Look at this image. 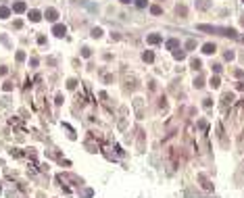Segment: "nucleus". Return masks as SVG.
<instances>
[{
	"mask_svg": "<svg viewBox=\"0 0 244 198\" xmlns=\"http://www.w3.org/2000/svg\"><path fill=\"white\" fill-rule=\"evenodd\" d=\"M44 17H46L48 21H56V19H59V13H56V9H46Z\"/></svg>",
	"mask_w": 244,
	"mask_h": 198,
	"instance_id": "f257e3e1",
	"label": "nucleus"
},
{
	"mask_svg": "<svg viewBox=\"0 0 244 198\" xmlns=\"http://www.w3.org/2000/svg\"><path fill=\"white\" fill-rule=\"evenodd\" d=\"M52 33L59 36V38H63L65 33H67V27H65V25H54V27H52Z\"/></svg>",
	"mask_w": 244,
	"mask_h": 198,
	"instance_id": "f03ea898",
	"label": "nucleus"
},
{
	"mask_svg": "<svg viewBox=\"0 0 244 198\" xmlns=\"http://www.w3.org/2000/svg\"><path fill=\"white\" fill-rule=\"evenodd\" d=\"M215 50H217L215 44H205V46H203V52H205V54H213Z\"/></svg>",
	"mask_w": 244,
	"mask_h": 198,
	"instance_id": "7ed1b4c3",
	"label": "nucleus"
},
{
	"mask_svg": "<svg viewBox=\"0 0 244 198\" xmlns=\"http://www.w3.org/2000/svg\"><path fill=\"white\" fill-rule=\"evenodd\" d=\"M11 17V9L9 6H0V19H9Z\"/></svg>",
	"mask_w": 244,
	"mask_h": 198,
	"instance_id": "20e7f679",
	"label": "nucleus"
},
{
	"mask_svg": "<svg viewBox=\"0 0 244 198\" xmlns=\"http://www.w3.org/2000/svg\"><path fill=\"white\" fill-rule=\"evenodd\" d=\"M25 9H27V6H25V2H15V6H13V11H15V13H25Z\"/></svg>",
	"mask_w": 244,
	"mask_h": 198,
	"instance_id": "39448f33",
	"label": "nucleus"
},
{
	"mask_svg": "<svg viewBox=\"0 0 244 198\" xmlns=\"http://www.w3.org/2000/svg\"><path fill=\"white\" fill-rule=\"evenodd\" d=\"M146 42H148V44H159V42H161V36L152 33V36H148V38H146Z\"/></svg>",
	"mask_w": 244,
	"mask_h": 198,
	"instance_id": "423d86ee",
	"label": "nucleus"
},
{
	"mask_svg": "<svg viewBox=\"0 0 244 198\" xmlns=\"http://www.w3.org/2000/svg\"><path fill=\"white\" fill-rule=\"evenodd\" d=\"M29 19L34 21V23H36V21H40V19H42V15H40V11H29Z\"/></svg>",
	"mask_w": 244,
	"mask_h": 198,
	"instance_id": "0eeeda50",
	"label": "nucleus"
},
{
	"mask_svg": "<svg viewBox=\"0 0 244 198\" xmlns=\"http://www.w3.org/2000/svg\"><path fill=\"white\" fill-rule=\"evenodd\" d=\"M142 58H144V61H146V63H152V61H154V54H152V52H150V50H146V52H144V54H142Z\"/></svg>",
	"mask_w": 244,
	"mask_h": 198,
	"instance_id": "6e6552de",
	"label": "nucleus"
},
{
	"mask_svg": "<svg viewBox=\"0 0 244 198\" xmlns=\"http://www.w3.org/2000/svg\"><path fill=\"white\" fill-rule=\"evenodd\" d=\"M177 46H180V42H177V40H169V42H167V48H169V50H175Z\"/></svg>",
	"mask_w": 244,
	"mask_h": 198,
	"instance_id": "1a4fd4ad",
	"label": "nucleus"
},
{
	"mask_svg": "<svg viewBox=\"0 0 244 198\" xmlns=\"http://www.w3.org/2000/svg\"><path fill=\"white\" fill-rule=\"evenodd\" d=\"M150 13H152V15H161L163 9H161V6H150Z\"/></svg>",
	"mask_w": 244,
	"mask_h": 198,
	"instance_id": "9d476101",
	"label": "nucleus"
},
{
	"mask_svg": "<svg viewBox=\"0 0 244 198\" xmlns=\"http://www.w3.org/2000/svg\"><path fill=\"white\" fill-rule=\"evenodd\" d=\"M2 90H4V92H11V90H13V83H11V81H4Z\"/></svg>",
	"mask_w": 244,
	"mask_h": 198,
	"instance_id": "9b49d317",
	"label": "nucleus"
},
{
	"mask_svg": "<svg viewBox=\"0 0 244 198\" xmlns=\"http://www.w3.org/2000/svg\"><path fill=\"white\" fill-rule=\"evenodd\" d=\"M15 58H17V61H19V63H21V61H25V52H21V50H19V52H17V56H15Z\"/></svg>",
	"mask_w": 244,
	"mask_h": 198,
	"instance_id": "f8f14e48",
	"label": "nucleus"
},
{
	"mask_svg": "<svg viewBox=\"0 0 244 198\" xmlns=\"http://www.w3.org/2000/svg\"><path fill=\"white\" fill-rule=\"evenodd\" d=\"M192 67H194V69H200V61H198V58H192Z\"/></svg>",
	"mask_w": 244,
	"mask_h": 198,
	"instance_id": "ddd939ff",
	"label": "nucleus"
},
{
	"mask_svg": "<svg viewBox=\"0 0 244 198\" xmlns=\"http://www.w3.org/2000/svg\"><path fill=\"white\" fill-rule=\"evenodd\" d=\"M211 85L213 88H219V77H211Z\"/></svg>",
	"mask_w": 244,
	"mask_h": 198,
	"instance_id": "4468645a",
	"label": "nucleus"
},
{
	"mask_svg": "<svg viewBox=\"0 0 244 198\" xmlns=\"http://www.w3.org/2000/svg\"><path fill=\"white\" fill-rule=\"evenodd\" d=\"M184 56H186V52H182V50H175V58H180V61H182Z\"/></svg>",
	"mask_w": 244,
	"mask_h": 198,
	"instance_id": "2eb2a0df",
	"label": "nucleus"
},
{
	"mask_svg": "<svg viewBox=\"0 0 244 198\" xmlns=\"http://www.w3.org/2000/svg\"><path fill=\"white\" fill-rule=\"evenodd\" d=\"M75 85H77V81H75V79H69V81H67V88H71V90H73Z\"/></svg>",
	"mask_w": 244,
	"mask_h": 198,
	"instance_id": "dca6fc26",
	"label": "nucleus"
},
{
	"mask_svg": "<svg viewBox=\"0 0 244 198\" xmlns=\"http://www.w3.org/2000/svg\"><path fill=\"white\" fill-rule=\"evenodd\" d=\"M92 36H94V38H100V36H102V29H98V27H96V29L92 31Z\"/></svg>",
	"mask_w": 244,
	"mask_h": 198,
	"instance_id": "f3484780",
	"label": "nucleus"
},
{
	"mask_svg": "<svg viewBox=\"0 0 244 198\" xmlns=\"http://www.w3.org/2000/svg\"><path fill=\"white\" fill-rule=\"evenodd\" d=\"M146 2H148V0H136V4H138L140 9H144V6H146Z\"/></svg>",
	"mask_w": 244,
	"mask_h": 198,
	"instance_id": "a211bd4d",
	"label": "nucleus"
},
{
	"mask_svg": "<svg viewBox=\"0 0 244 198\" xmlns=\"http://www.w3.org/2000/svg\"><path fill=\"white\" fill-rule=\"evenodd\" d=\"M177 15L184 17V15H186V6H177Z\"/></svg>",
	"mask_w": 244,
	"mask_h": 198,
	"instance_id": "6ab92c4d",
	"label": "nucleus"
},
{
	"mask_svg": "<svg viewBox=\"0 0 244 198\" xmlns=\"http://www.w3.org/2000/svg\"><path fill=\"white\" fill-rule=\"evenodd\" d=\"M194 85H196V88H200V85H203V77H196V81H194Z\"/></svg>",
	"mask_w": 244,
	"mask_h": 198,
	"instance_id": "aec40b11",
	"label": "nucleus"
},
{
	"mask_svg": "<svg viewBox=\"0 0 244 198\" xmlns=\"http://www.w3.org/2000/svg\"><path fill=\"white\" fill-rule=\"evenodd\" d=\"M81 54H83V56H86V58H88V56H90V54H92V52H90V48H83V50H81Z\"/></svg>",
	"mask_w": 244,
	"mask_h": 198,
	"instance_id": "412c9836",
	"label": "nucleus"
},
{
	"mask_svg": "<svg viewBox=\"0 0 244 198\" xmlns=\"http://www.w3.org/2000/svg\"><path fill=\"white\" fill-rule=\"evenodd\" d=\"M194 46H196V42H194V40H190V42L186 44V48H194Z\"/></svg>",
	"mask_w": 244,
	"mask_h": 198,
	"instance_id": "4be33fe9",
	"label": "nucleus"
},
{
	"mask_svg": "<svg viewBox=\"0 0 244 198\" xmlns=\"http://www.w3.org/2000/svg\"><path fill=\"white\" fill-rule=\"evenodd\" d=\"M6 71H9L6 67H0V75H6Z\"/></svg>",
	"mask_w": 244,
	"mask_h": 198,
	"instance_id": "5701e85b",
	"label": "nucleus"
},
{
	"mask_svg": "<svg viewBox=\"0 0 244 198\" xmlns=\"http://www.w3.org/2000/svg\"><path fill=\"white\" fill-rule=\"evenodd\" d=\"M121 2H123V4H129V2H131V0H121Z\"/></svg>",
	"mask_w": 244,
	"mask_h": 198,
	"instance_id": "b1692460",
	"label": "nucleus"
},
{
	"mask_svg": "<svg viewBox=\"0 0 244 198\" xmlns=\"http://www.w3.org/2000/svg\"><path fill=\"white\" fill-rule=\"evenodd\" d=\"M242 25H244V17H242Z\"/></svg>",
	"mask_w": 244,
	"mask_h": 198,
	"instance_id": "393cba45",
	"label": "nucleus"
},
{
	"mask_svg": "<svg viewBox=\"0 0 244 198\" xmlns=\"http://www.w3.org/2000/svg\"><path fill=\"white\" fill-rule=\"evenodd\" d=\"M242 2H244V0H242Z\"/></svg>",
	"mask_w": 244,
	"mask_h": 198,
	"instance_id": "a878e982",
	"label": "nucleus"
}]
</instances>
